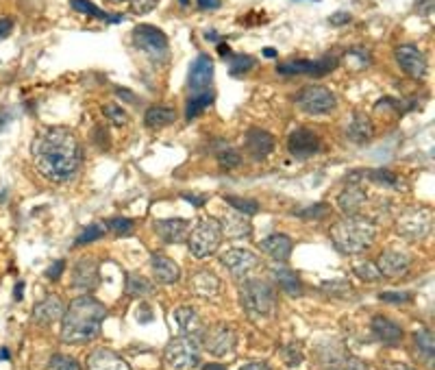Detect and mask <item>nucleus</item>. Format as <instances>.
I'll return each instance as SVG.
<instances>
[{
	"instance_id": "42",
	"label": "nucleus",
	"mask_w": 435,
	"mask_h": 370,
	"mask_svg": "<svg viewBox=\"0 0 435 370\" xmlns=\"http://www.w3.org/2000/svg\"><path fill=\"white\" fill-rule=\"evenodd\" d=\"M355 275H357L360 279H364V281H379L381 279V273H379L377 264H372V262L355 266Z\"/></svg>"
},
{
	"instance_id": "32",
	"label": "nucleus",
	"mask_w": 435,
	"mask_h": 370,
	"mask_svg": "<svg viewBox=\"0 0 435 370\" xmlns=\"http://www.w3.org/2000/svg\"><path fill=\"white\" fill-rule=\"evenodd\" d=\"M177 322H179V329L183 336H194V338H199V333H201V318L199 314H196L192 307H181L177 312Z\"/></svg>"
},
{
	"instance_id": "50",
	"label": "nucleus",
	"mask_w": 435,
	"mask_h": 370,
	"mask_svg": "<svg viewBox=\"0 0 435 370\" xmlns=\"http://www.w3.org/2000/svg\"><path fill=\"white\" fill-rule=\"evenodd\" d=\"M414 9H416L418 16H429L433 11V0H416Z\"/></svg>"
},
{
	"instance_id": "56",
	"label": "nucleus",
	"mask_w": 435,
	"mask_h": 370,
	"mask_svg": "<svg viewBox=\"0 0 435 370\" xmlns=\"http://www.w3.org/2000/svg\"><path fill=\"white\" fill-rule=\"evenodd\" d=\"M329 22L331 24H346V22H350V16L348 14H335V16H331Z\"/></svg>"
},
{
	"instance_id": "17",
	"label": "nucleus",
	"mask_w": 435,
	"mask_h": 370,
	"mask_svg": "<svg viewBox=\"0 0 435 370\" xmlns=\"http://www.w3.org/2000/svg\"><path fill=\"white\" fill-rule=\"evenodd\" d=\"M189 231V220L185 218H166L154 222V233L162 238L166 244H179L187 238Z\"/></svg>"
},
{
	"instance_id": "13",
	"label": "nucleus",
	"mask_w": 435,
	"mask_h": 370,
	"mask_svg": "<svg viewBox=\"0 0 435 370\" xmlns=\"http://www.w3.org/2000/svg\"><path fill=\"white\" fill-rule=\"evenodd\" d=\"M337 68L335 57H325L320 61H309V59H296L290 63H279V74H309V77H325L331 70Z\"/></svg>"
},
{
	"instance_id": "18",
	"label": "nucleus",
	"mask_w": 435,
	"mask_h": 370,
	"mask_svg": "<svg viewBox=\"0 0 435 370\" xmlns=\"http://www.w3.org/2000/svg\"><path fill=\"white\" fill-rule=\"evenodd\" d=\"M63 314H65L63 301L59 299V296H55V294L46 296L44 301L35 303V307H33V320L37 324H53V322L61 320Z\"/></svg>"
},
{
	"instance_id": "52",
	"label": "nucleus",
	"mask_w": 435,
	"mask_h": 370,
	"mask_svg": "<svg viewBox=\"0 0 435 370\" xmlns=\"http://www.w3.org/2000/svg\"><path fill=\"white\" fill-rule=\"evenodd\" d=\"M14 31V22L9 18H0V40H5V37H9Z\"/></svg>"
},
{
	"instance_id": "27",
	"label": "nucleus",
	"mask_w": 435,
	"mask_h": 370,
	"mask_svg": "<svg viewBox=\"0 0 435 370\" xmlns=\"http://www.w3.org/2000/svg\"><path fill=\"white\" fill-rule=\"evenodd\" d=\"M189 285H192L194 294L205 296V299H214L220 290V279L211 270H199L192 277Z\"/></svg>"
},
{
	"instance_id": "51",
	"label": "nucleus",
	"mask_w": 435,
	"mask_h": 370,
	"mask_svg": "<svg viewBox=\"0 0 435 370\" xmlns=\"http://www.w3.org/2000/svg\"><path fill=\"white\" fill-rule=\"evenodd\" d=\"M63 268H65V264H63V262H55V264H53V266L46 270V277H48L51 281H57V279L61 277Z\"/></svg>"
},
{
	"instance_id": "37",
	"label": "nucleus",
	"mask_w": 435,
	"mask_h": 370,
	"mask_svg": "<svg viewBox=\"0 0 435 370\" xmlns=\"http://www.w3.org/2000/svg\"><path fill=\"white\" fill-rule=\"evenodd\" d=\"M255 65H257L255 57H251V55H235L231 65H229V72L233 74V77H242V74L251 72Z\"/></svg>"
},
{
	"instance_id": "58",
	"label": "nucleus",
	"mask_w": 435,
	"mask_h": 370,
	"mask_svg": "<svg viewBox=\"0 0 435 370\" xmlns=\"http://www.w3.org/2000/svg\"><path fill=\"white\" fill-rule=\"evenodd\" d=\"M385 370H416L414 366H407V364H389Z\"/></svg>"
},
{
	"instance_id": "31",
	"label": "nucleus",
	"mask_w": 435,
	"mask_h": 370,
	"mask_svg": "<svg viewBox=\"0 0 435 370\" xmlns=\"http://www.w3.org/2000/svg\"><path fill=\"white\" fill-rule=\"evenodd\" d=\"M70 5L74 11L78 14H85V16H92V18H98L107 24H117V22H122L120 16H109L107 11H103L100 7H96L92 0H70Z\"/></svg>"
},
{
	"instance_id": "63",
	"label": "nucleus",
	"mask_w": 435,
	"mask_h": 370,
	"mask_svg": "<svg viewBox=\"0 0 435 370\" xmlns=\"http://www.w3.org/2000/svg\"><path fill=\"white\" fill-rule=\"evenodd\" d=\"M111 3H122V0H111Z\"/></svg>"
},
{
	"instance_id": "4",
	"label": "nucleus",
	"mask_w": 435,
	"mask_h": 370,
	"mask_svg": "<svg viewBox=\"0 0 435 370\" xmlns=\"http://www.w3.org/2000/svg\"><path fill=\"white\" fill-rule=\"evenodd\" d=\"M242 303L255 316H270L276 307L274 287L263 279H251L242 287Z\"/></svg>"
},
{
	"instance_id": "9",
	"label": "nucleus",
	"mask_w": 435,
	"mask_h": 370,
	"mask_svg": "<svg viewBox=\"0 0 435 370\" xmlns=\"http://www.w3.org/2000/svg\"><path fill=\"white\" fill-rule=\"evenodd\" d=\"M237 344V333L229 324H216L203 336V347L214 355V357H224L229 355Z\"/></svg>"
},
{
	"instance_id": "38",
	"label": "nucleus",
	"mask_w": 435,
	"mask_h": 370,
	"mask_svg": "<svg viewBox=\"0 0 435 370\" xmlns=\"http://www.w3.org/2000/svg\"><path fill=\"white\" fill-rule=\"evenodd\" d=\"M235 211H240V213H246V216H251V213H257L259 211V203L257 201H253V199H242V196H226L224 199Z\"/></svg>"
},
{
	"instance_id": "15",
	"label": "nucleus",
	"mask_w": 435,
	"mask_h": 370,
	"mask_svg": "<svg viewBox=\"0 0 435 370\" xmlns=\"http://www.w3.org/2000/svg\"><path fill=\"white\" fill-rule=\"evenodd\" d=\"M220 262L231 270V275H233L235 279L246 277L253 268L259 266L257 255H253V253L246 250V248H231V250H226V253L220 257Z\"/></svg>"
},
{
	"instance_id": "48",
	"label": "nucleus",
	"mask_w": 435,
	"mask_h": 370,
	"mask_svg": "<svg viewBox=\"0 0 435 370\" xmlns=\"http://www.w3.org/2000/svg\"><path fill=\"white\" fill-rule=\"evenodd\" d=\"M340 370H368V366L362 359H355V357H344L340 361Z\"/></svg>"
},
{
	"instance_id": "5",
	"label": "nucleus",
	"mask_w": 435,
	"mask_h": 370,
	"mask_svg": "<svg viewBox=\"0 0 435 370\" xmlns=\"http://www.w3.org/2000/svg\"><path fill=\"white\" fill-rule=\"evenodd\" d=\"M166 364L172 370H194L201 364V342L194 336L174 338L166 347Z\"/></svg>"
},
{
	"instance_id": "11",
	"label": "nucleus",
	"mask_w": 435,
	"mask_h": 370,
	"mask_svg": "<svg viewBox=\"0 0 435 370\" xmlns=\"http://www.w3.org/2000/svg\"><path fill=\"white\" fill-rule=\"evenodd\" d=\"M214 81V59L207 53H201L194 59L187 72V88L192 92H207Z\"/></svg>"
},
{
	"instance_id": "61",
	"label": "nucleus",
	"mask_w": 435,
	"mask_h": 370,
	"mask_svg": "<svg viewBox=\"0 0 435 370\" xmlns=\"http://www.w3.org/2000/svg\"><path fill=\"white\" fill-rule=\"evenodd\" d=\"M16 299H18V301L22 299V283H18V285H16Z\"/></svg>"
},
{
	"instance_id": "8",
	"label": "nucleus",
	"mask_w": 435,
	"mask_h": 370,
	"mask_svg": "<svg viewBox=\"0 0 435 370\" xmlns=\"http://www.w3.org/2000/svg\"><path fill=\"white\" fill-rule=\"evenodd\" d=\"M431 229H433V213H431V209L416 207V209L405 211L399 218V233L405 240H414V242L426 240L431 236Z\"/></svg>"
},
{
	"instance_id": "29",
	"label": "nucleus",
	"mask_w": 435,
	"mask_h": 370,
	"mask_svg": "<svg viewBox=\"0 0 435 370\" xmlns=\"http://www.w3.org/2000/svg\"><path fill=\"white\" fill-rule=\"evenodd\" d=\"M72 283L78 285V287L92 290V287L98 283V264L92 262V259H83V262H78V264L74 266Z\"/></svg>"
},
{
	"instance_id": "12",
	"label": "nucleus",
	"mask_w": 435,
	"mask_h": 370,
	"mask_svg": "<svg viewBox=\"0 0 435 370\" xmlns=\"http://www.w3.org/2000/svg\"><path fill=\"white\" fill-rule=\"evenodd\" d=\"M288 151L296 159H309L320 153V137L311 129H296L288 137Z\"/></svg>"
},
{
	"instance_id": "46",
	"label": "nucleus",
	"mask_w": 435,
	"mask_h": 370,
	"mask_svg": "<svg viewBox=\"0 0 435 370\" xmlns=\"http://www.w3.org/2000/svg\"><path fill=\"white\" fill-rule=\"evenodd\" d=\"M381 301H385V303H409L412 294L409 292H381Z\"/></svg>"
},
{
	"instance_id": "28",
	"label": "nucleus",
	"mask_w": 435,
	"mask_h": 370,
	"mask_svg": "<svg viewBox=\"0 0 435 370\" xmlns=\"http://www.w3.org/2000/svg\"><path fill=\"white\" fill-rule=\"evenodd\" d=\"M177 120V111L172 107H164V105H154L148 107L144 114V125L148 129H164L168 125H172Z\"/></svg>"
},
{
	"instance_id": "44",
	"label": "nucleus",
	"mask_w": 435,
	"mask_h": 370,
	"mask_svg": "<svg viewBox=\"0 0 435 370\" xmlns=\"http://www.w3.org/2000/svg\"><path fill=\"white\" fill-rule=\"evenodd\" d=\"M51 370H81L78 361L74 357H68V355H55L51 359Z\"/></svg>"
},
{
	"instance_id": "25",
	"label": "nucleus",
	"mask_w": 435,
	"mask_h": 370,
	"mask_svg": "<svg viewBox=\"0 0 435 370\" xmlns=\"http://www.w3.org/2000/svg\"><path fill=\"white\" fill-rule=\"evenodd\" d=\"M366 203V192L364 188H360V183H348L344 192L337 196V205L344 213H357L360 207Z\"/></svg>"
},
{
	"instance_id": "21",
	"label": "nucleus",
	"mask_w": 435,
	"mask_h": 370,
	"mask_svg": "<svg viewBox=\"0 0 435 370\" xmlns=\"http://www.w3.org/2000/svg\"><path fill=\"white\" fill-rule=\"evenodd\" d=\"M150 266H152L154 279L159 281V283L170 285V283H177L179 277H181V268L172 262L170 257H166V255H162V253H152Z\"/></svg>"
},
{
	"instance_id": "34",
	"label": "nucleus",
	"mask_w": 435,
	"mask_h": 370,
	"mask_svg": "<svg viewBox=\"0 0 435 370\" xmlns=\"http://www.w3.org/2000/svg\"><path fill=\"white\" fill-rule=\"evenodd\" d=\"M214 92L207 90V92H201V94H196L192 98H187V107H185V118L187 120H194L196 116H201V111H205L211 102H214Z\"/></svg>"
},
{
	"instance_id": "3",
	"label": "nucleus",
	"mask_w": 435,
	"mask_h": 370,
	"mask_svg": "<svg viewBox=\"0 0 435 370\" xmlns=\"http://www.w3.org/2000/svg\"><path fill=\"white\" fill-rule=\"evenodd\" d=\"M333 244L344 255H357L372 246L377 238V225L366 216H348L331 229Z\"/></svg>"
},
{
	"instance_id": "41",
	"label": "nucleus",
	"mask_w": 435,
	"mask_h": 370,
	"mask_svg": "<svg viewBox=\"0 0 435 370\" xmlns=\"http://www.w3.org/2000/svg\"><path fill=\"white\" fill-rule=\"evenodd\" d=\"M362 176H368L370 181H374V183H379V185H385V188H392V185H397V174H392V172L385 170V168L370 170V172H362Z\"/></svg>"
},
{
	"instance_id": "14",
	"label": "nucleus",
	"mask_w": 435,
	"mask_h": 370,
	"mask_svg": "<svg viewBox=\"0 0 435 370\" xmlns=\"http://www.w3.org/2000/svg\"><path fill=\"white\" fill-rule=\"evenodd\" d=\"M133 44L140 51H146L150 55H162V53L168 51V37L159 28L148 26V24H140L133 31Z\"/></svg>"
},
{
	"instance_id": "55",
	"label": "nucleus",
	"mask_w": 435,
	"mask_h": 370,
	"mask_svg": "<svg viewBox=\"0 0 435 370\" xmlns=\"http://www.w3.org/2000/svg\"><path fill=\"white\" fill-rule=\"evenodd\" d=\"M240 370H272L268 364H263V361H255V364H246V366H242Z\"/></svg>"
},
{
	"instance_id": "19",
	"label": "nucleus",
	"mask_w": 435,
	"mask_h": 370,
	"mask_svg": "<svg viewBox=\"0 0 435 370\" xmlns=\"http://www.w3.org/2000/svg\"><path fill=\"white\" fill-rule=\"evenodd\" d=\"M370 327H372L374 338H377L379 342L387 344V347H397V344H401L403 338H405L403 329H401L397 322H394V320L385 318V316H374L372 322H370Z\"/></svg>"
},
{
	"instance_id": "47",
	"label": "nucleus",
	"mask_w": 435,
	"mask_h": 370,
	"mask_svg": "<svg viewBox=\"0 0 435 370\" xmlns=\"http://www.w3.org/2000/svg\"><path fill=\"white\" fill-rule=\"evenodd\" d=\"M129 3H131V9H133V14L142 16V14H148L150 9H154L157 0H129Z\"/></svg>"
},
{
	"instance_id": "22",
	"label": "nucleus",
	"mask_w": 435,
	"mask_h": 370,
	"mask_svg": "<svg viewBox=\"0 0 435 370\" xmlns=\"http://www.w3.org/2000/svg\"><path fill=\"white\" fill-rule=\"evenodd\" d=\"M259 248L276 262H288L292 253V240L285 233H272L259 242Z\"/></svg>"
},
{
	"instance_id": "43",
	"label": "nucleus",
	"mask_w": 435,
	"mask_h": 370,
	"mask_svg": "<svg viewBox=\"0 0 435 370\" xmlns=\"http://www.w3.org/2000/svg\"><path fill=\"white\" fill-rule=\"evenodd\" d=\"M218 162H220V166H224V168H237L242 164V157H240V153L237 151H233V148H224V151H220L218 153Z\"/></svg>"
},
{
	"instance_id": "57",
	"label": "nucleus",
	"mask_w": 435,
	"mask_h": 370,
	"mask_svg": "<svg viewBox=\"0 0 435 370\" xmlns=\"http://www.w3.org/2000/svg\"><path fill=\"white\" fill-rule=\"evenodd\" d=\"M183 199L185 201H192V205H196V207H203L205 205V196H192V194H183Z\"/></svg>"
},
{
	"instance_id": "35",
	"label": "nucleus",
	"mask_w": 435,
	"mask_h": 370,
	"mask_svg": "<svg viewBox=\"0 0 435 370\" xmlns=\"http://www.w3.org/2000/svg\"><path fill=\"white\" fill-rule=\"evenodd\" d=\"M329 213H331V207L327 203H311L307 207L294 209V216L300 218V220H323Z\"/></svg>"
},
{
	"instance_id": "33",
	"label": "nucleus",
	"mask_w": 435,
	"mask_h": 370,
	"mask_svg": "<svg viewBox=\"0 0 435 370\" xmlns=\"http://www.w3.org/2000/svg\"><path fill=\"white\" fill-rule=\"evenodd\" d=\"M125 290L129 296H150L154 292V285L140 273H129L127 275V283Z\"/></svg>"
},
{
	"instance_id": "10",
	"label": "nucleus",
	"mask_w": 435,
	"mask_h": 370,
	"mask_svg": "<svg viewBox=\"0 0 435 370\" xmlns=\"http://www.w3.org/2000/svg\"><path fill=\"white\" fill-rule=\"evenodd\" d=\"M397 61L399 65L403 68L405 74H409L412 79L416 81H424L429 77V63H426V57L412 44H403L397 48Z\"/></svg>"
},
{
	"instance_id": "26",
	"label": "nucleus",
	"mask_w": 435,
	"mask_h": 370,
	"mask_svg": "<svg viewBox=\"0 0 435 370\" xmlns=\"http://www.w3.org/2000/svg\"><path fill=\"white\" fill-rule=\"evenodd\" d=\"M346 133H348V139L355 144H368L374 135L372 120L364 114H352V120H350Z\"/></svg>"
},
{
	"instance_id": "36",
	"label": "nucleus",
	"mask_w": 435,
	"mask_h": 370,
	"mask_svg": "<svg viewBox=\"0 0 435 370\" xmlns=\"http://www.w3.org/2000/svg\"><path fill=\"white\" fill-rule=\"evenodd\" d=\"M416 344L424 361L433 364V333L429 329H420L416 333Z\"/></svg>"
},
{
	"instance_id": "39",
	"label": "nucleus",
	"mask_w": 435,
	"mask_h": 370,
	"mask_svg": "<svg viewBox=\"0 0 435 370\" xmlns=\"http://www.w3.org/2000/svg\"><path fill=\"white\" fill-rule=\"evenodd\" d=\"M103 114H105V118H107L109 122H113L115 127H122V125H127V120H129L127 111H125L120 105H115V102H107V105L103 107Z\"/></svg>"
},
{
	"instance_id": "62",
	"label": "nucleus",
	"mask_w": 435,
	"mask_h": 370,
	"mask_svg": "<svg viewBox=\"0 0 435 370\" xmlns=\"http://www.w3.org/2000/svg\"><path fill=\"white\" fill-rule=\"evenodd\" d=\"M179 3H181V5H187V3H189V0H179Z\"/></svg>"
},
{
	"instance_id": "1",
	"label": "nucleus",
	"mask_w": 435,
	"mask_h": 370,
	"mask_svg": "<svg viewBox=\"0 0 435 370\" xmlns=\"http://www.w3.org/2000/svg\"><path fill=\"white\" fill-rule=\"evenodd\" d=\"M33 159L39 174H44L55 183H61L70 181L81 168L83 148L70 129L53 127L35 137Z\"/></svg>"
},
{
	"instance_id": "60",
	"label": "nucleus",
	"mask_w": 435,
	"mask_h": 370,
	"mask_svg": "<svg viewBox=\"0 0 435 370\" xmlns=\"http://www.w3.org/2000/svg\"><path fill=\"white\" fill-rule=\"evenodd\" d=\"M203 370H226L224 366H218V364H205Z\"/></svg>"
},
{
	"instance_id": "20",
	"label": "nucleus",
	"mask_w": 435,
	"mask_h": 370,
	"mask_svg": "<svg viewBox=\"0 0 435 370\" xmlns=\"http://www.w3.org/2000/svg\"><path fill=\"white\" fill-rule=\"evenodd\" d=\"M377 268L381 273V277H389V279H399L407 273L409 268V257L397 250H385L381 253Z\"/></svg>"
},
{
	"instance_id": "30",
	"label": "nucleus",
	"mask_w": 435,
	"mask_h": 370,
	"mask_svg": "<svg viewBox=\"0 0 435 370\" xmlns=\"http://www.w3.org/2000/svg\"><path fill=\"white\" fill-rule=\"evenodd\" d=\"M272 275H274V281H276V285H279L285 294H290V296H300V292H303V283H300V279H298V275L294 273V270H290V268H274L272 270Z\"/></svg>"
},
{
	"instance_id": "7",
	"label": "nucleus",
	"mask_w": 435,
	"mask_h": 370,
	"mask_svg": "<svg viewBox=\"0 0 435 370\" xmlns=\"http://www.w3.org/2000/svg\"><path fill=\"white\" fill-rule=\"evenodd\" d=\"M222 242V229H220V222L214 218L203 220L199 227L194 229V233L189 236V250L194 257H209L220 248Z\"/></svg>"
},
{
	"instance_id": "49",
	"label": "nucleus",
	"mask_w": 435,
	"mask_h": 370,
	"mask_svg": "<svg viewBox=\"0 0 435 370\" xmlns=\"http://www.w3.org/2000/svg\"><path fill=\"white\" fill-rule=\"evenodd\" d=\"M300 359H303V355H300L298 351H294L292 347H288V349L283 351V364H285V366H290V368H292V366H298Z\"/></svg>"
},
{
	"instance_id": "53",
	"label": "nucleus",
	"mask_w": 435,
	"mask_h": 370,
	"mask_svg": "<svg viewBox=\"0 0 435 370\" xmlns=\"http://www.w3.org/2000/svg\"><path fill=\"white\" fill-rule=\"evenodd\" d=\"M222 3L220 0H199V7L203 9V11H211V9H218Z\"/></svg>"
},
{
	"instance_id": "16",
	"label": "nucleus",
	"mask_w": 435,
	"mask_h": 370,
	"mask_svg": "<svg viewBox=\"0 0 435 370\" xmlns=\"http://www.w3.org/2000/svg\"><path fill=\"white\" fill-rule=\"evenodd\" d=\"M246 151L255 162H263L274 153V137L266 129H248L246 131Z\"/></svg>"
},
{
	"instance_id": "40",
	"label": "nucleus",
	"mask_w": 435,
	"mask_h": 370,
	"mask_svg": "<svg viewBox=\"0 0 435 370\" xmlns=\"http://www.w3.org/2000/svg\"><path fill=\"white\" fill-rule=\"evenodd\" d=\"M107 227H109V231L113 233V236H117V238H127V236H131L133 233V220H129V218H111L109 222H107Z\"/></svg>"
},
{
	"instance_id": "45",
	"label": "nucleus",
	"mask_w": 435,
	"mask_h": 370,
	"mask_svg": "<svg viewBox=\"0 0 435 370\" xmlns=\"http://www.w3.org/2000/svg\"><path fill=\"white\" fill-rule=\"evenodd\" d=\"M105 236V227L103 225H90L81 236L76 238V244H90V242H96Z\"/></svg>"
},
{
	"instance_id": "24",
	"label": "nucleus",
	"mask_w": 435,
	"mask_h": 370,
	"mask_svg": "<svg viewBox=\"0 0 435 370\" xmlns=\"http://www.w3.org/2000/svg\"><path fill=\"white\" fill-rule=\"evenodd\" d=\"M220 229H222V236H226L231 240H244V238H251V233H253L251 222L242 213L224 216L220 222Z\"/></svg>"
},
{
	"instance_id": "6",
	"label": "nucleus",
	"mask_w": 435,
	"mask_h": 370,
	"mask_svg": "<svg viewBox=\"0 0 435 370\" xmlns=\"http://www.w3.org/2000/svg\"><path fill=\"white\" fill-rule=\"evenodd\" d=\"M294 100L300 107V111H305L307 116H325V114H329V111H333L335 105H337L335 94L329 88H325V85L303 88L294 96Z\"/></svg>"
},
{
	"instance_id": "54",
	"label": "nucleus",
	"mask_w": 435,
	"mask_h": 370,
	"mask_svg": "<svg viewBox=\"0 0 435 370\" xmlns=\"http://www.w3.org/2000/svg\"><path fill=\"white\" fill-rule=\"evenodd\" d=\"M137 320H140L142 324H146L148 320H152V312L148 310V305H142V310H140V314H137Z\"/></svg>"
},
{
	"instance_id": "23",
	"label": "nucleus",
	"mask_w": 435,
	"mask_h": 370,
	"mask_svg": "<svg viewBox=\"0 0 435 370\" xmlns=\"http://www.w3.org/2000/svg\"><path fill=\"white\" fill-rule=\"evenodd\" d=\"M88 370H131V366L109 349H98L88 359Z\"/></svg>"
},
{
	"instance_id": "2",
	"label": "nucleus",
	"mask_w": 435,
	"mask_h": 370,
	"mask_svg": "<svg viewBox=\"0 0 435 370\" xmlns=\"http://www.w3.org/2000/svg\"><path fill=\"white\" fill-rule=\"evenodd\" d=\"M107 318V307L92 299V296H78L70 303L61 320V342L65 344H88L92 342Z\"/></svg>"
},
{
	"instance_id": "59",
	"label": "nucleus",
	"mask_w": 435,
	"mask_h": 370,
	"mask_svg": "<svg viewBox=\"0 0 435 370\" xmlns=\"http://www.w3.org/2000/svg\"><path fill=\"white\" fill-rule=\"evenodd\" d=\"M117 94L125 96V100H129V102H131V100H135V96H133L131 92H127V90H117Z\"/></svg>"
}]
</instances>
